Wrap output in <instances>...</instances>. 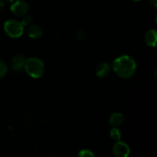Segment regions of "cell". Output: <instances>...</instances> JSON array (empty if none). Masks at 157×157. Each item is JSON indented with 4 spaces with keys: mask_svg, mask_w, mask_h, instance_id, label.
<instances>
[{
    "mask_svg": "<svg viewBox=\"0 0 157 157\" xmlns=\"http://www.w3.org/2000/svg\"><path fill=\"white\" fill-rule=\"evenodd\" d=\"M112 70L119 78L128 79L133 77L136 71V63L130 55H121L113 60Z\"/></svg>",
    "mask_w": 157,
    "mask_h": 157,
    "instance_id": "6da1fadb",
    "label": "cell"
},
{
    "mask_svg": "<svg viewBox=\"0 0 157 157\" xmlns=\"http://www.w3.org/2000/svg\"><path fill=\"white\" fill-rule=\"evenodd\" d=\"M24 70L32 78H40L44 75L45 67L41 59L38 58H29L26 59Z\"/></svg>",
    "mask_w": 157,
    "mask_h": 157,
    "instance_id": "7a4b0ae2",
    "label": "cell"
},
{
    "mask_svg": "<svg viewBox=\"0 0 157 157\" xmlns=\"http://www.w3.org/2000/svg\"><path fill=\"white\" fill-rule=\"evenodd\" d=\"M24 26L21 21L15 19H9L5 21L3 29L6 35L12 38H18L24 33Z\"/></svg>",
    "mask_w": 157,
    "mask_h": 157,
    "instance_id": "3957f363",
    "label": "cell"
},
{
    "mask_svg": "<svg viewBox=\"0 0 157 157\" xmlns=\"http://www.w3.org/2000/svg\"><path fill=\"white\" fill-rule=\"evenodd\" d=\"M10 11L15 16L22 17L29 11V5L24 0H16L12 3Z\"/></svg>",
    "mask_w": 157,
    "mask_h": 157,
    "instance_id": "277c9868",
    "label": "cell"
},
{
    "mask_svg": "<svg viewBox=\"0 0 157 157\" xmlns=\"http://www.w3.org/2000/svg\"><path fill=\"white\" fill-rule=\"evenodd\" d=\"M113 153L115 157H128L130 149L126 143L121 140L117 141L113 146Z\"/></svg>",
    "mask_w": 157,
    "mask_h": 157,
    "instance_id": "5b68a950",
    "label": "cell"
},
{
    "mask_svg": "<svg viewBox=\"0 0 157 157\" xmlns=\"http://www.w3.org/2000/svg\"><path fill=\"white\" fill-rule=\"evenodd\" d=\"M26 58L21 54H17L12 57L10 62V67L14 72H21L24 70Z\"/></svg>",
    "mask_w": 157,
    "mask_h": 157,
    "instance_id": "8992f818",
    "label": "cell"
},
{
    "mask_svg": "<svg viewBox=\"0 0 157 157\" xmlns=\"http://www.w3.org/2000/svg\"><path fill=\"white\" fill-rule=\"evenodd\" d=\"M112 71L111 64L108 62H102L98 65L95 70L97 76L99 78H104L108 76Z\"/></svg>",
    "mask_w": 157,
    "mask_h": 157,
    "instance_id": "52a82bcc",
    "label": "cell"
},
{
    "mask_svg": "<svg viewBox=\"0 0 157 157\" xmlns=\"http://www.w3.org/2000/svg\"><path fill=\"white\" fill-rule=\"evenodd\" d=\"M146 44L152 48H155L156 45L157 41V31L155 29H150L147 31L144 37Z\"/></svg>",
    "mask_w": 157,
    "mask_h": 157,
    "instance_id": "ba28073f",
    "label": "cell"
},
{
    "mask_svg": "<svg viewBox=\"0 0 157 157\" xmlns=\"http://www.w3.org/2000/svg\"><path fill=\"white\" fill-rule=\"evenodd\" d=\"M26 32H27L28 36L30 38H32V39H37V38H39L43 34L42 29H41L39 25L33 24L31 25H29V27H28Z\"/></svg>",
    "mask_w": 157,
    "mask_h": 157,
    "instance_id": "9c48e42d",
    "label": "cell"
},
{
    "mask_svg": "<svg viewBox=\"0 0 157 157\" xmlns=\"http://www.w3.org/2000/svg\"><path fill=\"white\" fill-rule=\"evenodd\" d=\"M124 121V115L119 112H115L113 113L109 117V124L113 127H117L119 126L122 125Z\"/></svg>",
    "mask_w": 157,
    "mask_h": 157,
    "instance_id": "30bf717a",
    "label": "cell"
},
{
    "mask_svg": "<svg viewBox=\"0 0 157 157\" xmlns=\"http://www.w3.org/2000/svg\"><path fill=\"white\" fill-rule=\"evenodd\" d=\"M110 136L113 140L115 142L117 141L121 140V137H122V133H121V130L118 129L117 127H113L110 132Z\"/></svg>",
    "mask_w": 157,
    "mask_h": 157,
    "instance_id": "8fae6325",
    "label": "cell"
},
{
    "mask_svg": "<svg viewBox=\"0 0 157 157\" xmlns=\"http://www.w3.org/2000/svg\"><path fill=\"white\" fill-rule=\"evenodd\" d=\"M32 22H33V18L31 15L26 14V15H23L22 18H21V23L24 27H29V25H32Z\"/></svg>",
    "mask_w": 157,
    "mask_h": 157,
    "instance_id": "7c38bea8",
    "label": "cell"
},
{
    "mask_svg": "<svg viewBox=\"0 0 157 157\" xmlns=\"http://www.w3.org/2000/svg\"><path fill=\"white\" fill-rule=\"evenodd\" d=\"M8 73V66L6 62L0 59V79L4 78Z\"/></svg>",
    "mask_w": 157,
    "mask_h": 157,
    "instance_id": "4fadbf2b",
    "label": "cell"
},
{
    "mask_svg": "<svg viewBox=\"0 0 157 157\" xmlns=\"http://www.w3.org/2000/svg\"><path fill=\"white\" fill-rule=\"evenodd\" d=\"M78 157H95V155L91 150L84 149L78 153Z\"/></svg>",
    "mask_w": 157,
    "mask_h": 157,
    "instance_id": "5bb4252c",
    "label": "cell"
},
{
    "mask_svg": "<svg viewBox=\"0 0 157 157\" xmlns=\"http://www.w3.org/2000/svg\"><path fill=\"white\" fill-rule=\"evenodd\" d=\"M75 38L79 41H85L87 38V33L83 30H79L75 33Z\"/></svg>",
    "mask_w": 157,
    "mask_h": 157,
    "instance_id": "9a60e30c",
    "label": "cell"
},
{
    "mask_svg": "<svg viewBox=\"0 0 157 157\" xmlns=\"http://www.w3.org/2000/svg\"><path fill=\"white\" fill-rule=\"evenodd\" d=\"M149 2H150V3L153 6V7H157V0H149Z\"/></svg>",
    "mask_w": 157,
    "mask_h": 157,
    "instance_id": "2e32d148",
    "label": "cell"
},
{
    "mask_svg": "<svg viewBox=\"0 0 157 157\" xmlns=\"http://www.w3.org/2000/svg\"><path fill=\"white\" fill-rule=\"evenodd\" d=\"M5 7V2L3 0H0V12L4 9Z\"/></svg>",
    "mask_w": 157,
    "mask_h": 157,
    "instance_id": "e0dca14e",
    "label": "cell"
},
{
    "mask_svg": "<svg viewBox=\"0 0 157 157\" xmlns=\"http://www.w3.org/2000/svg\"><path fill=\"white\" fill-rule=\"evenodd\" d=\"M3 1H4L5 2H7V3H11V4H12V3L13 2L15 1V0H3Z\"/></svg>",
    "mask_w": 157,
    "mask_h": 157,
    "instance_id": "ac0fdd59",
    "label": "cell"
},
{
    "mask_svg": "<svg viewBox=\"0 0 157 157\" xmlns=\"http://www.w3.org/2000/svg\"><path fill=\"white\" fill-rule=\"evenodd\" d=\"M133 1H135V2H138V1H141V0H133Z\"/></svg>",
    "mask_w": 157,
    "mask_h": 157,
    "instance_id": "d6986e66",
    "label": "cell"
}]
</instances>
